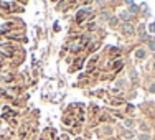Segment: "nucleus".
Listing matches in <instances>:
<instances>
[{
	"label": "nucleus",
	"instance_id": "f257e3e1",
	"mask_svg": "<svg viewBox=\"0 0 155 140\" xmlns=\"http://www.w3.org/2000/svg\"><path fill=\"white\" fill-rule=\"evenodd\" d=\"M122 31H124L125 35H132L134 33V25L132 23H125L124 28H122Z\"/></svg>",
	"mask_w": 155,
	"mask_h": 140
},
{
	"label": "nucleus",
	"instance_id": "39448f33",
	"mask_svg": "<svg viewBox=\"0 0 155 140\" xmlns=\"http://www.w3.org/2000/svg\"><path fill=\"white\" fill-rule=\"evenodd\" d=\"M149 46H150V50H152V51H155V38H152V40H150Z\"/></svg>",
	"mask_w": 155,
	"mask_h": 140
},
{
	"label": "nucleus",
	"instance_id": "0eeeda50",
	"mask_svg": "<svg viewBox=\"0 0 155 140\" xmlns=\"http://www.w3.org/2000/svg\"><path fill=\"white\" fill-rule=\"evenodd\" d=\"M101 17H103L104 20H109V18H111V17H109V12H103V15H101Z\"/></svg>",
	"mask_w": 155,
	"mask_h": 140
},
{
	"label": "nucleus",
	"instance_id": "20e7f679",
	"mask_svg": "<svg viewBox=\"0 0 155 140\" xmlns=\"http://www.w3.org/2000/svg\"><path fill=\"white\" fill-rule=\"evenodd\" d=\"M109 23H111L112 26L117 25V18H115V17H111V18H109Z\"/></svg>",
	"mask_w": 155,
	"mask_h": 140
},
{
	"label": "nucleus",
	"instance_id": "f03ea898",
	"mask_svg": "<svg viewBox=\"0 0 155 140\" xmlns=\"http://www.w3.org/2000/svg\"><path fill=\"white\" fill-rule=\"evenodd\" d=\"M137 58L139 59L145 58V50H137Z\"/></svg>",
	"mask_w": 155,
	"mask_h": 140
},
{
	"label": "nucleus",
	"instance_id": "9d476101",
	"mask_svg": "<svg viewBox=\"0 0 155 140\" xmlns=\"http://www.w3.org/2000/svg\"><path fill=\"white\" fill-rule=\"evenodd\" d=\"M150 91H152V92H155V84H153L152 87H150Z\"/></svg>",
	"mask_w": 155,
	"mask_h": 140
},
{
	"label": "nucleus",
	"instance_id": "7ed1b4c3",
	"mask_svg": "<svg viewBox=\"0 0 155 140\" xmlns=\"http://www.w3.org/2000/svg\"><path fill=\"white\" fill-rule=\"evenodd\" d=\"M121 18H122V20H129V18H130L129 12H122V13H121Z\"/></svg>",
	"mask_w": 155,
	"mask_h": 140
},
{
	"label": "nucleus",
	"instance_id": "1a4fd4ad",
	"mask_svg": "<svg viewBox=\"0 0 155 140\" xmlns=\"http://www.w3.org/2000/svg\"><path fill=\"white\" fill-rule=\"evenodd\" d=\"M125 3H129V5H132V3H134V0H125Z\"/></svg>",
	"mask_w": 155,
	"mask_h": 140
},
{
	"label": "nucleus",
	"instance_id": "423d86ee",
	"mask_svg": "<svg viewBox=\"0 0 155 140\" xmlns=\"http://www.w3.org/2000/svg\"><path fill=\"white\" fill-rule=\"evenodd\" d=\"M130 12H132V13H137V12H139V7H135V5H130Z\"/></svg>",
	"mask_w": 155,
	"mask_h": 140
},
{
	"label": "nucleus",
	"instance_id": "6e6552de",
	"mask_svg": "<svg viewBox=\"0 0 155 140\" xmlns=\"http://www.w3.org/2000/svg\"><path fill=\"white\" fill-rule=\"evenodd\" d=\"M140 140H149V135H140Z\"/></svg>",
	"mask_w": 155,
	"mask_h": 140
}]
</instances>
